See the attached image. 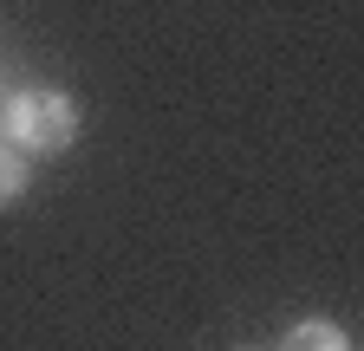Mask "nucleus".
<instances>
[{"mask_svg": "<svg viewBox=\"0 0 364 351\" xmlns=\"http://www.w3.org/2000/svg\"><path fill=\"white\" fill-rule=\"evenodd\" d=\"M0 124H7V144L20 156H65L78 144V104L59 85H20L0 111Z\"/></svg>", "mask_w": 364, "mask_h": 351, "instance_id": "f257e3e1", "label": "nucleus"}, {"mask_svg": "<svg viewBox=\"0 0 364 351\" xmlns=\"http://www.w3.org/2000/svg\"><path fill=\"white\" fill-rule=\"evenodd\" d=\"M273 351H351V338L338 319H299V325H287V338Z\"/></svg>", "mask_w": 364, "mask_h": 351, "instance_id": "f03ea898", "label": "nucleus"}, {"mask_svg": "<svg viewBox=\"0 0 364 351\" xmlns=\"http://www.w3.org/2000/svg\"><path fill=\"white\" fill-rule=\"evenodd\" d=\"M26 189H33V163H26L14 144H0V208H14Z\"/></svg>", "mask_w": 364, "mask_h": 351, "instance_id": "7ed1b4c3", "label": "nucleus"}]
</instances>
